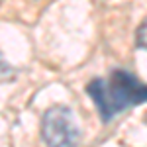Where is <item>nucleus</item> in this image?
Wrapping results in <instances>:
<instances>
[{"mask_svg": "<svg viewBox=\"0 0 147 147\" xmlns=\"http://www.w3.org/2000/svg\"><path fill=\"white\" fill-rule=\"evenodd\" d=\"M102 122H110L118 114L147 102V84L131 73L116 69L108 77L92 79L86 86Z\"/></svg>", "mask_w": 147, "mask_h": 147, "instance_id": "obj_1", "label": "nucleus"}, {"mask_svg": "<svg viewBox=\"0 0 147 147\" xmlns=\"http://www.w3.org/2000/svg\"><path fill=\"white\" fill-rule=\"evenodd\" d=\"M41 137L49 145H75L80 139V131L73 112L65 106H51L41 120Z\"/></svg>", "mask_w": 147, "mask_h": 147, "instance_id": "obj_2", "label": "nucleus"}, {"mask_svg": "<svg viewBox=\"0 0 147 147\" xmlns=\"http://www.w3.org/2000/svg\"><path fill=\"white\" fill-rule=\"evenodd\" d=\"M136 43H137V47H141V49H145V51H147V20H145V22H141V26L137 28Z\"/></svg>", "mask_w": 147, "mask_h": 147, "instance_id": "obj_3", "label": "nucleus"}]
</instances>
